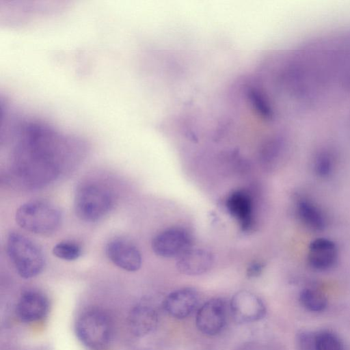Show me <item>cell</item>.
<instances>
[{
    "mask_svg": "<svg viewBox=\"0 0 350 350\" xmlns=\"http://www.w3.org/2000/svg\"><path fill=\"white\" fill-rule=\"evenodd\" d=\"M14 150L15 174L27 185L39 186L57 174V159L68 139L48 124L29 122L17 128Z\"/></svg>",
    "mask_w": 350,
    "mask_h": 350,
    "instance_id": "obj_1",
    "label": "cell"
},
{
    "mask_svg": "<svg viewBox=\"0 0 350 350\" xmlns=\"http://www.w3.org/2000/svg\"><path fill=\"white\" fill-rule=\"evenodd\" d=\"M75 333L80 342L90 350H105L112 338V321L103 310L88 309L79 316Z\"/></svg>",
    "mask_w": 350,
    "mask_h": 350,
    "instance_id": "obj_2",
    "label": "cell"
},
{
    "mask_svg": "<svg viewBox=\"0 0 350 350\" xmlns=\"http://www.w3.org/2000/svg\"><path fill=\"white\" fill-rule=\"evenodd\" d=\"M8 257L17 273L29 279L39 275L45 259L42 250L33 241L19 233H10L7 239Z\"/></svg>",
    "mask_w": 350,
    "mask_h": 350,
    "instance_id": "obj_3",
    "label": "cell"
},
{
    "mask_svg": "<svg viewBox=\"0 0 350 350\" xmlns=\"http://www.w3.org/2000/svg\"><path fill=\"white\" fill-rule=\"evenodd\" d=\"M15 219L17 224L25 230L46 234L58 228L62 215L59 208L52 203L37 200L21 205L16 212Z\"/></svg>",
    "mask_w": 350,
    "mask_h": 350,
    "instance_id": "obj_4",
    "label": "cell"
},
{
    "mask_svg": "<svg viewBox=\"0 0 350 350\" xmlns=\"http://www.w3.org/2000/svg\"><path fill=\"white\" fill-rule=\"evenodd\" d=\"M113 198L101 185L88 183L80 186L75 195L74 207L77 217L92 222L103 217L111 209Z\"/></svg>",
    "mask_w": 350,
    "mask_h": 350,
    "instance_id": "obj_5",
    "label": "cell"
},
{
    "mask_svg": "<svg viewBox=\"0 0 350 350\" xmlns=\"http://www.w3.org/2000/svg\"><path fill=\"white\" fill-rule=\"evenodd\" d=\"M191 238L180 228L166 229L156 235L152 241L153 252L159 256L178 258L191 248Z\"/></svg>",
    "mask_w": 350,
    "mask_h": 350,
    "instance_id": "obj_6",
    "label": "cell"
},
{
    "mask_svg": "<svg viewBox=\"0 0 350 350\" xmlns=\"http://www.w3.org/2000/svg\"><path fill=\"white\" fill-rule=\"evenodd\" d=\"M226 304L221 298L205 302L197 312L196 325L203 334L213 336L222 332L226 323Z\"/></svg>",
    "mask_w": 350,
    "mask_h": 350,
    "instance_id": "obj_7",
    "label": "cell"
},
{
    "mask_svg": "<svg viewBox=\"0 0 350 350\" xmlns=\"http://www.w3.org/2000/svg\"><path fill=\"white\" fill-rule=\"evenodd\" d=\"M230 311L236 322L250 323L263 319L267 309L258 295L243 290L236 293L232 297Z\"/></svg>",
    "mask_w": 350,
    "mask_h": 350,
    "instance_id": "obj_8",
    "label": "cell"
},
{
    "mask_svg": "<svg viewBox=\"0 0 350 350\" xmlns=\"http://www.w3.org/2000/svg\"><path fill=\"white\" fill-rule=\"evenodd\" d=\"M106 254L115 265L127 271H136L142 265L139 250L122 239L111 240L107 245Z\"/></svg>",
    "mask_w": 350,
    "mask_h": 350,
    "instance_id": "obj_9",
    "label": "cell"
},
{
    "mask_svg": "<svg viewBox=\"0 0 350 350\" xmlns=\"http://www.w3.org/2000/svg\"><path fill=\"white\" fill-rule=\"evenodd\" d=\"M198 304L197 291L189 287L177 289L165 299L163 307L171 317L183 319L190 316Z\"/></svg>",
    "mask_w": 350,
    "mask_h": 350,
    "instance_id": "obj_10",
    "label": "cell"
},
{
    "mask_svg": "<svg viewBox=\"0 0 350 350\" xmlns=\"http://www.w3.org/2000/svg\"><path fill=\"white\" fill-rule=\"evenodd\" d=\"M49 309V300L43 293L28 291L21 296L16 306V313L21 321L31 323L45 317Z\"/></svg>",
    "mask_w": 350,
    "mask_h": 350,
    "instance_id": "obj_11",
    "label": "cell"
},
{
    "mask_svg": "<svg viewBox=\"0 0 350 350\" xmlns=\"http://www.w3.org/2000/svg\"><path fill=\"white\" fill-rule=\"evenodd\" d=\"M212 253L202 248H190L177 258L176 268L186 275H199L206 273L213 267Z\"/></svg>",
    "mask_w": 350,
    "mask_h": 350,
    "instance_id": "obj_12",
    "label": "cell"
},
{
    "mask_svg": "<svg viewBox=\"0 0 350 350\" xmlns=\"http://www.w3.org/2000/svg\"><path fill=\"white\" fill-rule=\"evenodd\" d=\"M158 323L157 311L146 304H139L135 306L129 317V329L137 337H144L152 332Z\"/></svg>",
    "mask_w": 350,
    "mask_h": 350,
    "instance_id": "obj_13",
    "label": "cell"
},
{
    "mask_svg": "<svg viewBox=\"0 0 350 350\" xmlns=\"http://www.w3.org/2000/svg\"><path fill=\"white\" fill-rule=\"evenodd\" d=\"M338 257V249L331 240L319 238L311 242L308 252L310 265L317 270H326L332 267Z\"/></svg>",
    "mask_w": 350,
    "mask_h": 350,
    "instance_id": "obj_14",
    "label": "cell"
},
{
    "mask_svg": "<svg viewBox=\"0 0 350 350\" xmlns=\"http://www.w3.org/2000/svg\"><path fill=\"white\" fill-rule=\"evenodd\" d=\"M228 212L241 223L243 228H248L252 219V201L243 191L233 192L227 199Z\"/></svg>",
    "mask_w": 350,
    "mask_h": 350,
    "instance_id": "obj_15",
    "label": "cell"
},
{
    "mask_svg": "<svg viewBox=\"0 0 350 350\" xmlns=\"http://www.w3.org/2000/svg\"><path fill=\"white\" fill-rule=\"evenodd\" d=\"M297 212L305 226L313 230H321L325 226V219L321 211L306 198L300 199L297 204Z\"/></svg>",
    "mask_w": 350,
    "mask_h": 350,
    "instance_id": "obj_16",
    "label": "cell"
},
{
    "mask_svg": "<svg viewBox=\"0 0 350 350\" xmlns=\"http://www.w3.org/2000/svg\"><path fill=\"white\" fill-rule=\"evenodd\" d=\"M301 305L311 312H321L327 306V299L320 291L313 288L303 289L299 295Z\"/></svg>",
    "mask_w": 350,
    "mask_h": 350,
    "instance_id": "obj_17",
    "label": "cell"
},
{
    "mask_svg": "<svg viewBox=\"0 0 350 350\" xmlns=\"http://www.w3.org/2000/svg\"><path fill=\"white\" fill-rule=\"evenodd\" d=\"M315 350H345L340 338L329 330H321L314 336Z\"/></svg>",
    "mask_w": 350,
    "mask_h": 350,
    "instance_id": "obj_18",
    "label": "cell"
},
{
    "mask_svg": "<svg viewBox=\"0 0 350 350\" xmlns=\"http://www.w3.org/2000/svg\"><path fill=\"white\" fill-rule=\"evenodd\" d=\"M53 254L58 258L64 260H77L81 254L80 246L73 242L62 241L56 244L53 248Z\"/></svg>",
    "mask_w": 350,
    "mask_h": 350,
    "instance_id": "obj_19",
    "label": "cell"
},
{
    "mask_svg": "<svg viewBox=\"0 0 350 350\" xmlns=\"http://www.w3.org/2000/svg\"><path fill=\"white\" fill-rule=\"evenodd\" d=\"M333 158L330 152L323 150L319 152L314 161V169L321 176H326L333 168Z\"/></svg>",
    "mask_w": 350,
    "mask_h": 350,
    "instance_id": "obj_20",
    "label": "cell"
},
{
    "mask_svg": "<svg viewBox=\"0 0 350 350\" xmlns=\"http://www.w3.org/2000/svg\"><path fill=\"white\" fill-rule=\"evenodd\" d=\"M263 269V265L260 262H254L251 265L247 270V275L249 278H254L258 276Z\"/></svg>",
    "mask_w": 350,
    "mask_h": 350,
    "instance_id": "obj_21",
    "label": "cell"
}]
</instances>
